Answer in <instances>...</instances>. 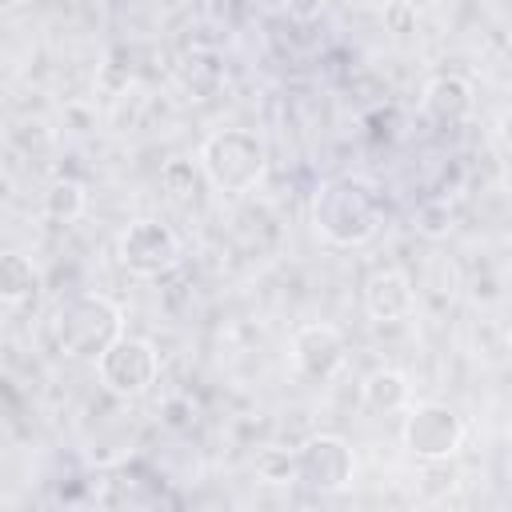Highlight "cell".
I'll return each mask as SVG.
<instances>
[{
    "mask_svg": "<svg viewBox=\"0 0 512 512\" xmlns=\"http://www.w3.org/2000/svg\"><path fill=\"white\" fill-rule=\"evenodd\" d=\"M384 204L364 176H332L312 196V224L336 248L368 244L380 232Z\"/></svg>",
    "mask_w": 512,
    "mask_h": 512,
    "instance_id": "cell-1",
    "label": "cell"
},
{
    "mask_svg": "<svg viewBox=\"0 0 512 512\" xmlns=\"http://www.w3.org/2000/svg\"><path fill=\"white\" fill-rule=\"evenodd\" d=\"M120 336H128L124 332V312H120L116 300H108L100 292L68 296L52 312V340H56V348L68 360H92V364H100V356Z\"/></svg>",
    "mask_w": 512,
    "mask_h": 512,
    "instance_id": "cell-2",
    "label": "cell"
},
{
    "mask_svg": "<svg viewBox=\"0 0 512 512\" xmlns=\"http://www.w3.org/2000/svg\"><path fill=\"white\" fill-rule=\"evenodd\" d=\"M196 164H200L208 188H216L224 196H244L260 184V176L268 168V144L252 128H216L212 136H204Z\"/></svg>",
    "mask_w": 512,
    "mask_h": 512,
    "instance_id": "cell-3",
    "label": "cell"
},
{
    "mask_svg": "<svg viewBox=\"0 0 512 512\" xmlns=\"http://www.w3.org/2000/svg\"><path fill=\"white\" fill-rule=\"evenodd\" d=\"M400 440H404V448L416 460L440 464V460H448V456L460 452V444H464V420H460L456 408H448L440 400H420V404L408 408L404 428H400Z\"/></svg>",
    "mask_w": 512,
    "mask_h": 512,
    "instance_id": "cell-4",
    "label": "cell"
},
{
    "mask_svg": "<svg viewBox=\"0 0 512 512\" xmlns=\"http://www.w3.org/2000/svg\"><path fill=\"white\" fill-rule=\"evenodd\" d=\"M156 372H160V352L152 340L144 336H120L96 364V376L100 384L120 396V400H132V396H144L152 384H156Z\"/></svg>",
    "mask_w": 512,
    "mask_h": 512,
    "instance_id": "cell-5",
    "label": "cell"
},
{
    "mask_svg": "<svg viewBox=\"0 0 512 512\" xmlns=\"http://www.w3.org/2000/svg\"><path fill=\"white\" fill-rule=\"evenodd\" d=\"M180 260H184V244L160 220H132L120 236V264L132 276L156 280V276H168Z\"/></svg>",
    "mask_w": 512,
    "mask_h": 512,
    "instance_id": "cell-6",
    "label": "cell"
},
{
    "mask_svg": "<svg viewBox=\"0 0 512 512\" xmlns=\"http://www.w3.org/2000/svg\"><path fill=\"white\" fill-rule=\"evenodd\" d=\"M352 472H356V456L348 440L336 432H316L296 448V480L320 496L344 492L352 484Z\"/></svg>",
    "mask_w": 512,
    "mask_h": 512,
    "instance_id": "cell-7",
    "label": "cell"
},
{
    "mask_svg": "<svg viewBox=\"0 0 512 512\" xmlns=\"http://www.w3.org/2000/svg\"><path fill=\"white\" fill-rule=\"evenodd\" d=\"M348 360V344L332 324H304L292 336V364L304 380H332Z\"/></svg>",
    "mask_w": 512,
    "mask_h": 512,
    "instance_id": "cell-8",
    "label": "cell"
},
{
    "mask_svg": "<svg viewBox=\"0 0 512 512\" xmlns=\"http://www.w3.org/2000/svg\"><path fill=\"white\" fill-rule=\"evenodd\" d=\"M420 108L424 116L436 124V128H460L472 108H476V92H472V80L468 76H456V72H440L424 84L420 92Z\"/></svg>",
    "mask_w": 512,
    "mask_h": 512,
    "instance_id": "cell-9",
    "label": "cell"
},
{
    "mask_svg": "<svg viewBox=\"0 0 512 512\" xmlns=\"http://www.w3.org/2000/svg\"><path fill=\"white\" fill-rule=\"evenodd\" d=\"M364 308L372 320H404L416 308V292L404 268H376L364 284Z\"/></svg>",
    "mask_w": 512,
    "mask_h": 512,
    "instance_id": "cell-10",
    "label": "cell"
},
{
    "mask_svg": "<svg viewBox=\"0 0 512 512\" xmlns=\"http://www.w3.org/2000/svg\"><path fill=\"white\" fill-rule=\"evenodd\" d=\"M408 396H412V388H408V376L400 368H376L360 384V400L376 416H392V412L408 408Z\"/></svg>",
    "mask_w": 512,
    "mask_h": 512,
    "instance_id": "cell-11",
    "label": "cell"
},
{
    "mask_svg": "<svg viewBox=\"0 0 512 512\" xmlns=\"http://www.w3.org/2000/svg\"><path fill=\"white\" fill-rule=\"evenodd\" d=\"M40 292V272H36V264L28 260V256H20V252H4L0 256V300L8 304V308H16V304H24L28 296H36Z\"/></svg>",
    "mask_w": 512,
    "mask_h": 512,
    "instance_id": "cell-12",
    "label": "cell"
},
{
    "mask_svg": "<svg viewBox=\"0 0 512 512\" xmlns=\"http://www.w3.org/2000/svg\"><path fill=\"white\" fill-rule=\"evenodd\" d=\"M204 184H208V180H204L200 164H192V160H168V164L160 168V188H164V196H168L172 204H180V208L196 204Z\"/></svg>",
    "mask_w": 512,
    "mask_h": 512,
    "instance_id": "cell-13",
    "label": "cell"
},
{
    "mask_svg": "<svg viewBox=\"0 0 512 512\" xmlns=\"http://www.w3.org/2000/svg\"><path fill=\"white\" fill-rule=\"evenodd\" d=\"M84 208H88V192H84L80 180L60 176V180L48 184V192H44V212H48V220H56V224H72V220L84 216Z\"/></svg>",
    "mask_w": 512,
    "mask_h": 512,
    "instance_id": "cell-14",
    "label": "cell"
},
{
    "mask_svg": "<svg viewBox=\"0 0 512 512\" xmlns=\"http://www.w3.org/2000/svg\"><path fill=\"white\" fill-rule=\"evenodd\" d=\"M412 220H416V232L428 236V240H444V236L456 228V212H452L448 196H432V200H424V204L416 208Z\"/></svg>",
    "mask_w": 512,
    "mask_h": 512,
    "instance_id": "cell-15",
    "label": "cell"
},
{
    "mask_svg": "<svg viewBox=\"0 0 512 512\" xmlns=\"http://www.w3.org/2000/svg\"><path fill=\"white\" fill-rule=\"evenodd\" d=\"M256 476L264 484H276V488L296 484V452H288V448H264V452H256Z\"/></svg>",
    "mask_w": 512,
    "mask_h": 512,
    "instance_id": "cell-16",
    "label": "cell"
},
{
    "mask_svg": "<svg viewBox=\"0 0 512 512\" xmlns=\"http://www.w3.org/2000/svg\"><path fill=\"white\" fill-rule=\"evenodd\" d=\"M364 124H368V136L372 140H392L396 136V124H400V108L396 104H384V108L368 112Z\"/></svg>",
    "mask_w": 512,
    "mask_h": 512,
    "instance_id": "cell-17",
    "label": "cell"
},
{
    "mask_svg": "<svg viewBox=\"0 0 512 512\" xmlns=\"http://www.w3.org/2000/svg\"><path fill=\"white\" fill-rule=\"evenodd\" d=\"M220 76V64H216V56H188V68H184V84L192 88V92H212L208 84H204V76Z\"/></svg>",
    "mask_w": 512,
    "mask_h": 512,
    "instance_id": "cell-18",
    "label": "cell"
},
{
    "mask_svg": "<svg viewBox=\"0 0 512 512\" xmlns=\"http://www.w3.org/2000/svg\"><path fill=\"white\" fill-rule=\"evenodd\" d=\"M192 412H196V408H192L188 396H168L164 408H160V416H164L168 428H188V424H192Z\"/></svg>",
    "mask_w": 512,
    "mask_h": 512,
    "instance_id": "cell-19",
    "label": "cell"
},
{
    "mask_svg": "<svg viewBox=\"0 0 512 512\" xmlns=\"http://www.w3.org/2000/svg\"><path fill=\"white\" fill-rule=\"evenodd\" d=\"M384 20L392 24V32H408V20H416V8L412 4H388Z\"/></svg>",
    "mask_w": 512,
    "mask_h": 512,
    "instance_id": "cell-20",
    "label": "cell"
},
{
    "mask_svg": "<svg viewBox=\"0 0 512 512\" xmlns=\"http://www.w3.org/2000/svg\"><path fill=\"white\" fill-rule=\"evenodd\" d=\"M496 140L504 144V152H512V108L500 116V124H496Z\"/></svg>",
    "mask_w": 512,
    "mask_h": 512,
    "instance_id": "cell-21",
    "label": "cell"
}]
</instances>
